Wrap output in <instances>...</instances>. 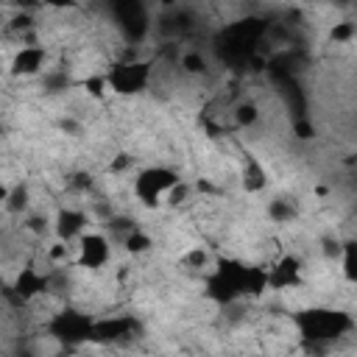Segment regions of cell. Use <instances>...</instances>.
Wrapping results in <instances>:
<instances>
[{"instance_id":"obj_12","label":"cell","mask_w":357,"mask_h":357,"mask_svg":"<svg viewBox=\"0 0 357 357\" xmlns=\"http://www.w3.org/2000/svg\"><path fill=\"white\" fill-rule=\"evenodd\" d=\"M337 276L343 284L357 287V234L343 237L340 257H337Z\"/></svg>"},{"instance_id":"obj_6","label":"cell","mask_w":357,"mask_h":357,"mask_svg":"<svg viewBox=\"0 0 357 357\" xmlns=\"http://www.w3.org/2000/svg\"><path fill=\"white\" fill-rule=\"evenodd\" d=\"M53 64V53L45 42H33V45H17L14 53L8 56V64H6V73L8 78H17V81H33V78H42Z\"/></svg>"},{"instance_id":"obj_5","label":"cell","mask_w":357,"mask_h":357,"mask_svg":"<svg viewBox=\"0 0 357 357\" xmlns=\"http://www.w3.org/2000/svg\"><path fill=\"white\" fill-rule=\"evenodd\" d=\"M307 257L296 248H282L268 259V290L271 293H296L307 287Z\"/></svg>"},{"instance_id":"obj_3","label":"cell","mask_w":357,"mask_h":357,"mask_svg":"<svg viewBox=\"0 0 357 357\" xmlns=\"http://www.w3.org/2000/svg\"><path fill=\"white\" fill-rule=\"evenodd\" d=\"M290 321H293L298 337L312 340V346L315 343H332L337 337H346L357 326L354 318H351V312L337 310V307H318V304L293 312Z\"/></svg>"},{"instance_id":"obj_7","label":"cell","mask_w":357,"mask_h":357,"mask_svg":"<svg viewBox=\"0 0 357 357\" xmlns=\"http://www.w3.org/2000/svg\"><path fill=\"white\" fill-rule=\"evenodd\" d=\"M95 218L89 212V206L81 204H59L53 212V237L75 243L86 229H92Z\"/></svg>"},{"instance_id":"obj_1","label":"cell","mask_w":357,"mask_h":357,"mask_svg":"<svg viewBox=\"0 0 357 357\" xmlns=\"http://www.w3.org/2000/svg\"><path fill=\"white\" fill-rule=\"evenodd\" d=\"M178 181H184L181 167H176L170 162H151V165H142V167H137L131 173L128 192H131V198H134L137 206L151 209V212H159V209H165V195Z\"/></svg>"},{"instance_id":"obj_4","label":"cell","mask_w":357,"mask_h":357,"mask_svg":"<svg viewBox=\"0 0 357 357\" xmlns=\"http://www.w3.org/2000/svg\"><path fill=\"white\" fill-rule=\"evenodd\" d=\"M114 245L117 240L106 231V229H86L78 240H75V259H73V268L78 273H86V276H100L112 268L114 262Z\"/></svg>"},{"instance_id":"obj_11","label":"cell","mask_w":357,"mask_h":357,"mask_svg":"<svg viewBox=\"0 0 357 357\" xmlns=\"http://www.w3.org/2000/svg\"><path fill=\"white\" fill-rule=\"evenodd\" d=\"M120 251L126 254V257H131V259H142V257H148V254H153V248H156V240H153V234L151 231H145L142 226H134L120 243Z\"/></svg>"},{"instance_id":"obj_9","label":"cell","mask_w":357,"mask_h":357,"mask_svg":"<svg viewBox=\"0 0 357 357\" xmlns=\"http://www.w3.org/2000/svg\"><path fill=\"white\" fill-rule=\"evenodd\" d=\"M229 117H231V128H237V131H251V128H257V126L265 120V112H262L259 100L243 95V98H237V100L229 106Z\"/></svg>"},{"instance_id":"obj_14","label":"cell","mask_w":357,"mask_h":357,"mask_svg":"<svg viewBox=\"0 0 357 357\" xmlns=\"http://www.w3.org/2000/svg\"><path fill=\"white\" fill-rule=\"evenodd\" d=\"M84 8V0H42V11L47 14H75Z\"/></svg>"},{"instance_id":"obj_10","label":"cell","mask_w":357,"mask_h":357,"mask_svg":"<svg viewBox=\"0 0 357 357\" xmlns=\"http://www.w3.org/2000/svg\"><path fill=\"white\" fill-rule=\"evenodd\" d=\"M209 56L201 50V47H184L176 59V70L181 78L187 81H195V78H206L209 75Z\"/></svg>"},{"instance_id":"obj_2","label":"cell","mask_w":357,"mask_h":357,"mask_svg":"<svg viewBox=\"0 0 357 357\" xmlns=\"http://www.w3.org/2000/svg\"><path fill=\"white\" fill-rule=\"evenodd\" d=\"M106 84L112 98L120 100H134L142 98L153 81H156V59L151 56H128V59H112L103 67Z\"/></svg>"},{"instance_id":"obj_13","label":"cell","mask_w":357,"mask_h":357,"mask_svg":"<svg viewBox=\"0 0 357 357\" xmlns=\"http://www.w3.org/2000/svg\"><path fill=\"white\" fill-rule=\"evenodd\" d=\"M326 39H329V45H340V47L354 45L357 42V22L354 20H335L329 25Z\"/></svg>"},{"instance_id":"obj_8","label":"cell","mask_w":357,"mask_h":357,"mask_svg":"<svg viewBox=\"0 0 357 357\" xmlns=\"http://www.w3.org/2000/svg\"><path fill=\"white\" fill-rule=\"evenodd\" d=\"M237 178H240V190H243L245 195H251V198L268 192V187H271L268 165H265V159H262L259 153H254L251 148H243V151H240V173H237Z\"/></svg>"}]
</instances>
